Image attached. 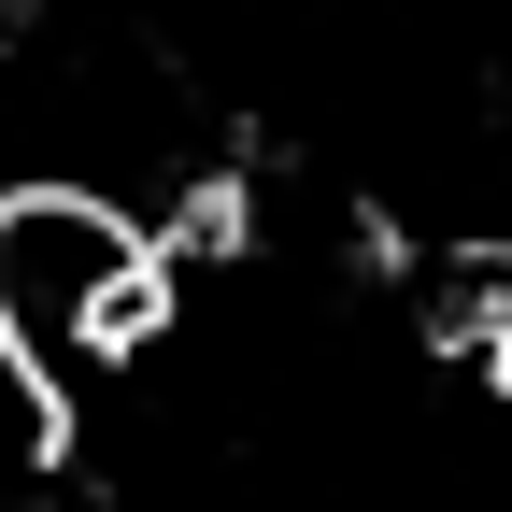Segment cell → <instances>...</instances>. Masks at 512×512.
I'll list each match as a JSON object with an SVG mask.
<instances>
[{
    "label": "cell",
    "instance_id": "1",
    "mask_svg": "<svg viewBox=\"0 0 512 512\" xmlns=\"http://www.w3.org/2000/svg\"><path fill=\"white\" fill-rule=\"evenodd\" d=\"M171 328V228L100 185H0V342L57 399H100Z\"/></svg>",
    "mask_w": 512,
    "mask_h": 512
}]
</instances>
